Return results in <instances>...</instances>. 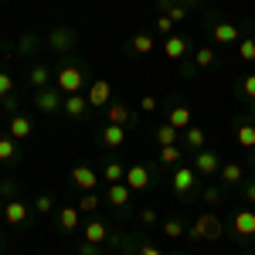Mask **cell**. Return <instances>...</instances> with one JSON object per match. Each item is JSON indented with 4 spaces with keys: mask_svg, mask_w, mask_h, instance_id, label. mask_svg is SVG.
<instances>
[{
    "mask_svg": "<svg viewBox=\"0 0 255 255\" xmlns=\"http://www.w3.org/2000/svg\"><path fill=\"white\" fill-rule=\"evenodd\" d=\"M252 24L255 20H249V17L245 20H228L225 14H218V10H211V7L201 14V31L208 34V44H215V48H225V44L235 48L238 41H242V34H245Z\"/></svg>",
    "mask_w": 255,
    "mask_h": 255,
    "instance_id": "6da1fadb",
    "label": "cell"
},
{
    "mask_svg": "<svg viewBox=\"0 0 255 255\" xmlns=\"http://www.w3.org/2000/svg\"><path fill=\"white\" fill-rule=\"evenodd\" d=\"M106 249L119 255H187V252H167L163 245H157L150 235L143 232H126L123 225H116L109 238H106Z\"/></svg>",
    "mask_w": 255,
    "mask_h": 255,
    "instance_id": "7a4b0ae2",
    "label": "cell"
},
{
    "mask_svg": "<svg viewBox=\"0 0 255 255\" xmlns=\"http://www.w3.org/2000/svg\"><path fill=\"white\" fill-rule=\"evenodd\" d=\"M92 85V68L79 58V55H61L55 65V89H61L65 96L85 92Z\"/></svg>",
    "mask_w": 255,
    "mask_h": 255,
    "instance_id": "3957f363",
    "label": "cell"
},
{
    "mask_svg": "<svg viewBox=\"0 0 255 255\" xmlns=\"http://www.w3.org/2000/svg\"><path fill=\"white\" fill-rule=\"evenodd\" d=\"M170 191H174V197L184 204V208H194V204H201L204 177H201L194 167H191V160L177 163L174 170H170Z\"/></svg>",
    "mask_w": 255,
    "mask_h": 255,
    "instance_id": "277c9868",
    "label": "cell"
},
{
    "mask_svg": "<svg viewBox=\"0 0 255 255\" xmlns=\"http://www.w3.org/2000/svg\"><path fill=\"white\" fill-rule=\"evenodd\" d=\"M160 180H163V167H160L157 160L150 163V160H133V163H126V187L133 191V194H146V191H157Z\"/></svg>",
    "mask_w": 255,
    "mask_h": 255,
    "instance_id": "5b68a950",
    "label": "cell"
},
{
    "mask_svg": "<svg viewBox=\"0 0 255 255\" xmlns=\"http://www.w3.org/2000/svg\"><path fill=\"white\" fill-rule=\"evenodd\" d=\"M187 242H194V245H215L225 238V218L218 215V211H201V215L187 225Z\"/></svg>",
    "mask_w": 255,
    "mask_h": 255,
    "instance_id": "8992f818",
    "label": "cell"
},
{
    "mask_svg": "<svg viewBox=\"0 0 255 255\" xmlns=\"http://www.w3.org/2000/svg\"><path fill=\"white\" fill-rule=\"evenodd\" d=\"M102 208H106L109 215H116L119 225H126V221H133V218H136L133 191H129L126 184H106V191H102Z\"/></svg>",
    "mask_w": 255,
    "mask_h": 255,
    "instance_id": "52a82bcc",
    "label": "cell"
},
{
    "mask_svg": "<svg viewBox=\"0 0 255 255\" xmlns=\"http://www.w3.org/2000/svg\"><path fill=\"white\" fill-rule=\"evenodd\" d=\"M225 235L232 238L235 245H242V249L255 245V211H252V204L235 208V211L228 215V221H225Z\"/></svg>",
    "mask_w": 255,
    "mask_h": 255,
    "instance_id": "ba28073f",
    "label": "cell"
},
{
    "mask_svg": "<svg viewBox=\"0 0 255 255\" xmlns=\"http://www.w3.org/2000/svg\"><path fill=\"white\" fill-rule=\"evenodd\" d=\"M218 65H221V58H218L215 44H194L191 58L177 65V75H180V79H197L201 72H211V68H218Z\"/></svg>",
    "mask_w": 255,
    "mask_h": 255,
    "instance_id": "9c48e42d",
    "label": "cell"
},
{
    "mask_svg": "<svg viewBox=\"0 0 255 255\" xmlns=\"http://www.w3.org/2000/svg\"><path fill=\"white\" fill-rule=\"evenodd\" d=\"M75 44H79V31L75 27H68V24H55V27H48V34H44V51H51V55H75Z\"/></svg>",
    "mask_w": 255,
    "mask_h": 255,
    "instance_id": "30bf717a",
    "label": "cell"
},
{
    "mask_svg": "<svg viewBox=\"0 0 255 255\" xmlns=\"http://www.w3.org/2000/svg\"><path fill=\"white\" fill-rule=\"evenodd\" d=\"M92 129H96V146L102 150V153H119V150L126 146V126L92 119Z\"/></svg>",
    "mask_w": 255,
    "mask_h": 255,
    "instance_id": "8fae6325",
    "label": "cell"
},
{
    "mask_svg": "<svg viewBox=\"0 0 255 255\" xmlns=\"http://www.w3.org/2000/svg\"><path fill=\"white\" fill-rule=\"evenodd\" d=\"M160 113H163V119H167L174 129H187V126L194 123V109L177 96V92H167V99L160 102Z\"/></svg>",
    "mask_w": 255,
    "mask_h": 255,
    "instance_id": "7c38bea8",
    "label": "cell"
},
{
    "mask_svg": "<svg viewBox=\"0 0 255 255\" xmlns=\"http://www.w3.org/2000/svg\"><path fill=\"white\" fill-rule=\"evenodd\" d=\"M197 41L191 38V34H184V31H174L170 38L160 41V51H163V58L170 61V65H180V61L191 58V51H194Z\"/></svg>",
    "mask_w": 255,
    "mask_h": 255,
    "instance_id": "4fadbf2b",
    "label": "cell"
},
{
    "mask_svg": "<svg viewBox=\"0 0 255 255\" xmlns=\"http://www.w3.org/2000/svg\"><path fill=\"white\" fill-rule=\"evenodd\" d=\"M0 218H3V225H7L10 232H14V228H27L31 218H34V208H31V201L14 197V201H3V204H0Z\"/></svg>",
    "mask_w": 255,
    "mask_h": 255,
    "instance_id": "5bb4252c",
    "label": "cell"
},
{
    "mask_svg": "<svg viewBox=\"0 0 255 255\" xmlns=\"http://www.w3.org/2000/svg\"><path fill=\"white\" fill-rule=\"evenodd\" d=\"M31 106L38 109L41 116H61L65 113V92L55 89V85L38 89V92H31Z\"/></svg>",
    "mask_w": 255,
    "mask_h": 255,
    "instance_id": "9a60e30c",
    "label": "cell"
},
{
    "mask_svg": "<svg viewBox=\"0 0 255 255\" xmlns=\"http://www.w3.org/2000/svg\"><path fill=\"white\" fill-rule=\"evenodd\" d=\"M102 123H116V126H126V129H133L139 126V113L126 102L123 96H116L106 109H102Z\"/></svg>",
    "mask_w": 255,
    "mask_h": 255,
    "instance_id": "2e32d148",
    "label": "cell"
},
{
    "mask_svg": "<svg viewBox=\"0 0 255 255\" xmlns=\"http://www.w3.org/2000/svg\"><path fill=\"white\" fill-rule=\"evenodd\" d=\"M228 129H232V139L238 143V150L252 153L255 150V119L245 116V113H238V116L228 123Z\"/></svg>",
    "mask_w": 255,
    "mask_h": 255,
    "instance_id": "e0dca14e",
    "label": "cell"
},
{
    "mask_svg": "<svg viewBox=\"0 0 255 255\" xmlns=\"http://www.w3.org/2000/svg\"><path fill=\"white\" fill-rule=\"evenodd\" d=\"M68 180H72V187H79V191H96L99 184H102V174H99L89 160H75L72 170H68Z\"/></svg>",
    "mask_w": 255,
    "mask_h": 255,
    "instance_id": "ac0fdd59",
    "label": "cell"
},
{
    "mask_svg": "<svg viewBox=\"0 0 255 255\" xmlns=\"http://www.w3.org/2000/svg\"><path fill=\"white\" fill-rule=\"evenodd\" d=\"M61 116L68 119V123L85 126V123H92V119H96V113H92V106H89L85 92H75V96H65V113H61Z\"/></svg>",
    "mask_w": 255,
    "mask_h": 255,
    "instance_id": "d6986e66",
    "label": "cell"
},
{
    "mask_svg": "<svg viewBox=\"0 0 255 255\" xmlns=\"http://www.w3.org/2000/svg\"><path fill=\"white\" fill-rule=\"evenodd\" d=\"M187 160H191V167H194L204 180H215L218 170H221V163H225V157H221L218 150H211V146H204L201 153H194V157H187Z\"/></svg>",
    "mask_w": 255,
    "mask_h": 255,
    "instance_id": "ffe728a7",
    "label": "cell"
},
{
    "mask_svg": "<svg viewBox=\"0 0 255 255\" xmlns=\"http://www.w3.org/2000/svg\"><path fill=\"white\" fill-rule=\"evenodd\" d=\"M85 99H89L92 113H102V109L116 99V85H113L109 79H92V85L85 89Z\"/></svg>",
    "mask_w": 255,
    "mask_h": 255,
    "instance_id": "44dd1931",
    "label": "cell"
},
{
    "mask_svg": "<svg viewBox=\"0 0 255 255\" xmlns=\"http://www.w3.org/2000/svg\"><path fill=\"white\" fill-rule=\"evenodd\" d=\"M126 58H146V55H153L160 44H157V34L153 31H136V34H129L126 38Z\"/></svg>",
    "mask_w": 255,
    "mask_h": 255,
    "instance_id": "7402d4cb",
    "label": "cell"
},
{
    "mask_svg": "<svg viewBox=\"0 0 255 255\" xmlns=\"http://www.w3.org/2000/svg\"><path fill=\"white\" fill-rule=\"evenodd\" d=\"M245 177H249V167H245L242 160H225L215 180L225 187V191H238V187L245 184Z\"/></svg>",
    "mask_w": 255,
    "mask_h": 255,
    "instance_id": "603a6c76",
    "label": "cell"
},
{
    "mask_svg": "<svg viewBox=\"0 0 255 255\" xmlns=\"http://www.w3.org/2000/svg\"><path fill=\"white\" fill-rule=\"evenodd\" d=\"M24 85H27L31 92H38V89H48V85H55V65H44V61H31V65H27V72H24Z\"/></svg>",
    "mask_w": 255,
    "mask_h": 255,
    "instance_id": "cb8c5ba5",
    "label": "cell"
},
{
    "mask_svg": "<svg viewBox=\"0 0 255 255\" xmlns=\"http://www.w3.org/2000/svg\"><path fill=\"white\" fill-rule=\"evenodd\" d=\"M20 160H24L20 139H14L7 129H3V133H0V167H3V170H17Z\"/></svg>",
    "mask_w": 255,
    "mask_h": 255,
    "instance_id": "d4e9b609",
    "label": "cell"
},
{
    "mask_svg": "<svg viewBox=\"0 0 255 255\" xmlns=\"http://www.w3.org/2000/svg\"><path fill=\"white\" fill-rule=\"evenodd\" d=\"M55 228H58L61 235H75L82 228L79 204H58V211H55Z\"/></svg>",
    "mask_w": 255,
    "mask_h": 255,
    "instance_id": "484cf974",
    "label": "cell"
},
{
    "mask_svg": "<svg viewBox=\"0 0 255 255\" xmlns=\"http://www.w3.org/2000/svg\"><path fill=\"white\" fill-rule=\"evenodd\" d=\"M208 146V133H204V126L201 123H191L187 129H180V150L187 153V157H194Z\"/></svg>",
    "mask_w": 255,
    "mask_h": 255,
    "instance_id": "4316f807",
    "label": "cell"
},
{
    "mask_svg": "<svg viewBox=\"0 0 255 255\" xmlns=\"http://www.w3.org/2000/svg\"><path fill=\"white\" fill-rule=\"evenodd\" d=\"M34 126H38V123H34V116H31L27 109H24V113H14V116L7 119V133L14 139H20V143L34 136Z\"/></svg>",
    "mask_w": 255,
    "mask_h": 255,
    "instance_id": "83f0119b",
    "label": "cell"
},
{
    "mask_svg": "<svg viewBox=\"0 0 255 255\" xmlns=\"http://www.w3.org/2000/svg\"><path fill=\"white\" fill-rule=\"evenodd\" d=\"M109 232H113V225H109L102 215H92L89 221H85V228H82V238H85V242H96V245H106Z\"/></svg>",
    "mask_w": 255,
    "mask_h": 255,
    "instance_id": "f1b7e54d",
    "label": "cell"
},
{
    "mask_svg": "<svg viewBox=\"0 0 255 255\" xmlns=\"http://www.w3.org/2000/svg\"><path fill=\"white\" fill-rule=\"evenodd\" d=\"M146 143H153V146H170V143H180V129H174V126L163 119V123H157V126H150Z\"/></svg>",
    "mask_w": 255,
    "mask_h": 255,
    "instance_id": "f546056e",
    "label": "cell"
},
{
    "mask_svg": "<svg viewBox=\"0 0 255 255\" xmlns=\"http://www.w3.org/2000/svg\"><path fill=\"white\" fill-rule=\"evenodd\" d=\"M41 48H44V34H38V31H24V34L14 41V51H17L20 58H34Z\"/></svg>",
    "mask_w": 255,
    "mask_h": 255,
    "instance_id": "4dcf8cb0",
    "label": "cell"
},
{
    "mask_svg": "<svg viewBox=\"0 0 255 255\" xmlns=\"http://www.w3.org/2000/svg\"><path fill=\"white\" fill-rule=\"evenodd\" d=\"M99 174H102V184H123L126 180V163L116 160V157H102Z\"/></svg>",
    "mask_w": 255,
    "mask_h": 255,
    "instance_id": "1f68e13d",
    "label": "cell"
},
{
    "mask_svg": "<svg viewBox=\"0 0 255 255\" xmlns=\"http://www.w3.org/2000/svg\"><path fill=\"white\" fill-rule=\"evenodd\" d=\"M187 218L184 215H170V218H163L160 221V238H170V242H180V238L187 235Z\"/></svg>",
    "mask_w": 255,
    "mask_h": 255,
    "instance_id": "d6a6232c",
    "label": "cell"
},
{
    "mask_svg": "<svg viewBox=\"0 0 255 255\" xmlns=\"http://www.w3.org/2000/svg\"><path fill=\"white\" fill-rule=\"evenodd\" d=\"M232 92H235V99H242V102H255V72H242V75H235Z\"/></svg>",
    "mask_w": 255,
    "mask_h": 255,
    "instance_id": "836d02e7",
    "label": "cell"
},
{
    "mask_svg": "<svg viewBox=\"0 0 255 255\" xmlns=\"http://www.w3.org/2000/svg\"><path fill=\"white\" fill-rule=\"evenodd\" d=\"M187 160V153L180 150V143H170V146H157V163L163 167V170H174L177 163H184Z\"/></svg>",
    "mask_w": 255,
    "mask_h": 255,
    "instance_id": "e575fe53",
    "label": "cell"
},
{
    "mask_svg": "<svg viewBox=\"0 0 255 255\" xmlns=\"http://www.w3.org/2000/svg\"><path fill=\"white\" fill-rule=\"evenodd\" d=\"M153 7H157V14H167V17L174 20V24H184V20L191 17V10H187L180 0H157Z\"/></svg>",
    "mask_w": 255,
    "mask_h": 255,
    "instance_id": "d590c367",
    "label": "cell"
},
{
    "mask_svg": "<svg viewBox=\"0 0 255 255\" xmlns=\"http://www.w3.org/2000/svg\"><path fill=\"white\" fill-rule=\"evenodd\" d=\"M31 208H34V215L38 218H55V211H58V201H55V194H48V191H41V194L31 197Z\"/></svg>",
    "mask_w": 255,
    "mask_h": 255,
    "instance_id": "8d00e7d4",
    "label": "cell"
},
{
    "mask_svg": "<svg viewBox=\"0 0 255 255\" xmlns=\"http://www.w3.org/2000/svg\"><path fill=\"white\" fill-rule=\"evenodd\" d=\"M75 204H79L82 215H89V218H92V215H102V194H99V191H82Z\"/></svg>",
    "mask_w": 255,
    "mask_h": 255,
    "instance_id": "74e56055",
    "label": "cell"
},
{
    "mask_svg": "<svg viewBox=\"0 0 255 255\" xmlns=\"http://www.w3.org/2000/svg\"><path fill=\"white\" fill-rule=\"evenodd\" d=\"M228 201V191L221 187V184H204V191H201V204H208V208H221Z\"/></svg>",
    "mask_w": 255,
    "mask_h": 255,
    "instance_id": "f35d334b",
    "label": "cell"
},
{
    "mask_svg": "<svg viewBox=\"0 0 255 255\" xmlns=\"http://www.w3.org/2000/svg\"><path fill=\"white\" fill-rule=\"evenodd\" d=\"M235 48H238V58L245 61V65H255V24L242 34V41H238Z\"/></svg>",
    "mask_w": 255,
    "mask_h": 255,
    "instance_id": "ab89813d",
    "label": "cell"
},
{
    "mask_svg": "<svg viewBox=\"0 0 255 255\" xmlns=\"http://www.w3.org/2000/svg\"><path fill=\"white\" fill-rule=\"evenodd\" d=\"M20 191H24V180L7 174L3 180H0V204H3V201H14V197H20Z\"/></svg>",
    "mask_w": 255,
    "mask_h": 255,
    "instance_id": "60d3db41",
    "label": "cell"
},
{
    "mask_svg": "<svg viewBox=\"0 0 255 255\" xmlns=\"http://www.w3.org/2000/svg\"><path fill=\"white\" fill-rule=\"evenodd\" d=\"M160 221H163V218H160L157 208H150V204L136 208V225H139V228H146V232H150V228H160Z\"/></svg>",
    "mask_w": 255,
    "mask_h": 255,
    "instance_id": "b9f144b4",
    "label": "cell"
},
{
    "mask_svg": "<svg viewBox=\"0 0 255 255\" xmlns=\"http://www.w3.org/2000/svg\"><path fill=\"white\" fill-rule=\"evenodd\" d=\"M0 113H3L7 119L14 116V113H24V96H20V92H14V96H7L3 102H0Z\"/></svg>",
    "mask_w": 255,
    "mask_h": 255,
    "instance_id": "7bdbcfd3",
    "label": "cell"
},
{
    "mask_svg": "<svg viewBox=\"0 0 255 255\" xmlns=\"http://www.w3.org/2000/svg\"><path fill=\"white\" fill-rule=\"evenodd\" d=\"M174 27H177V24H174L170 17H167V14H157V17H153V34H157L160 41H163V38H170V34H174Z\"/></svg>",
    "mask_w": 255,
    "mask_h": 255,
    "instance_id": "ee69618b",
    "label": "cell"
},
{
    "mask_svg": "<svg viewBox=\"0 0 255 255\" xmlns=\"http://www.w3.org/2000/svg\"><path fill=\"white\" fill-rule=\"evenodd\" d=\"M14 92H17V82H14V75H10L7 68H0V102H3L7 96H14Z\"/></svg>",
    "mask_w": 255,
    "mask_h": 255,
    "instance_id": "f6af8a7d",
    "label": "cell"
},
{
    "mask_svg": "<svg viewBox=\"0 0 255 255\" xmlns=\"http://www.w3.org/2000/svg\"><path fill=\"white\" fill-rule=\"evenodd\" d=\"M106 252H109L106 245H96V242H85V238H82L79 245H75V255H106Z\"/></svg>",
    "mask_w": 255,
    "mask_h": 255,
    "instance_id": "bcb514c9",
    "label": "cell"
},
{
    "mask_svg": "<svg viewBox=\"0 0 255 255\" xmlns=\"http://www.w3.org/2000/svg\"><path fill=\"white\" fill-rule=\"evenodd\" d=\"M238 194H242V201H245V204H255V174L245 177V184L238 187Z\"/></svg>",
    "mask_w": 255,
    "mask_h": 255,
    "instance_id": "7dc6e473",
    "label": "cell"
},
{
    "mask_svg": "<svg viewBox=\"0 0 255 255\" xmlns=\"http://www.w3.org/2000/svg\"><path fill=\"white\" fill-rule=\"evenodd\" d=\"M139 113H146V116L160 113V99L157 96H139Z\"/></svg>",
    "mask_w": 255,
    "mask_h": 255,
    "instance_id": "c3c4849f",
    "label": "cell"
},
{
    "mask_svg": "<svg viewBox=\"0 0 255 255\" xmlns=\"http://www.w3.org/2000/svg\"><path fill=\"white\" fill-rule=\"evenodd\" d=\"M10 51H14V41H0V61L7 58V55H10Z\"/></svg>",
    "mask_w": 255,
    "mask_h": 255,
    "instance_id": "681fc988",
    "label": "cell"
},
{
    "mask_svg": "<svg viewBox=\"0 0 255 255\" xmlns=\"http://www.w3.org/2000/svg\"><path fill=\"white\" fill-rule=\"evenodd\" d=\"M245 167H249V170H252V174H255V150H252V153H249V160H245Z\"/></svg>",
    "mask_w": 255,
    "mask_h": 255,
    "instance_id": "f907efd6",
    "label": "cell"
},
{
    "mask_svg": "<svg viewBox=\"0 0 255 255\" xmlns=\"http://www.w3.org/2000/svg\"><path fill=\"white\" fill-rule=\"evenodd\" d=\"M245 116H252V119H255V102H245Z\"/></svg>",
    "mask_w": 255,
    "mask_h": 255,
    "instance_id": "816d5d0a",
    "label": "cell"
},
{
    "mask_svg": "<svg viewBox=\"0 0 255 255\" xmlns=\"http://www.w3.org/2000/svg\"><path fill=\"white\" fill-rule=\"evenodd\" d=\"M3 249H7V232L0 228V252H3Z\"/></svg>",
    "mask_w": 255,
    "mask_h": 255,
    "instance_id": "f5cc1de1",
    "label": "cell"
},
{
    "mask_svg": "<svg viewBox=\"0 0 255 255\" xmlns=\"http://www.w3.org/2000/svg\"><path fill=\"white\" fill-rule=\"evenodd\" d=\"M245 255H255V245H249V249H245Z\"/></svg>",
    "mask_w": 255,
    "mask_h": 255,
    "instance_id": "db71d44e",
    "label": "cell"
},
{
    "mask_svg": "<svg viewBox=\"0 0 255 255\" xmlns=\"http://www.w3.org/2000/svg\"><path fill=\"white\" fill-rule=\"evenodd\" d=\"M218 255H228V252H218Z\"/></svg>",
    "mask_w": 255,
    "mask_h": 255,
    "instance_id": "11a10c76",
    "label": "cell"
},
{
    "mask_svg": "<svg viewBox=\"0 0 255 255\" xmlns=\"http://www.w3.org/2000/svg\"><path fill=\"white\" fill-rule=\"evenodd\" d=\"M3 3H7V0H3Z\"/></svg>",
    "mask_w": 255,
    "mask_h": 255,
    "instance_id": "9f6ffc18",
    "label": "cell"
},
{
    "mask_svg": "<svg viewBox=\"0 0 255 255\" xmlns=\"http://www.w3.org/2000/svg\"><path fill=\"white\" fill-rule=\"evenodd\" d=\"M0 133H3V129H0Z\"/></svg>",
    "mask_w": 255,
    "mask_h": 255,
    "instance_id": "6f0895ef",
    "label": "cell"
}]
</instances>
